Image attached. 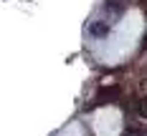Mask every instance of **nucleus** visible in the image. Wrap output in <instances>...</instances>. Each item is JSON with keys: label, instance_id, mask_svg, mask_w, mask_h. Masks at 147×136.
I'll list each match as a JSON object with an SVG mask.
<instances>
[{"label": "nucleus", "instance_id": "nucleus-2", "mask_svg": "<svg viewBox=\"0 0 147 136\" xmlns=\"http://www.w3.org/2000/svg\"><path fill=\"white\" fill-rule=\"evenodd\" d=\"M132 111L134 113H140L142 119H147V96H137L132 101Z\"/></svg>", "mask_w": 147, "mask_h": 136}, {"label": "nucleus", "instance_id": "nucleus-5", "mask_svg": "<svg viewBox=\"0 0 147 136\" xmlns=\"http://www.w3.org/2000/svg\"><path fill=\"white\" fill-rule=\"evenodd\" d=\"M127 136H134V134H127Z\"/></svg>", "mask_w": 147, "mask_h": 136}, {"label": "nucleus", "instance_id": "nucleus-1", "mask_svg": "<svg viewBox=\"0 0 147 136\" xmlns=\"http://www.w3.org/2000/svg\"><path fill=\"white\" fill-rule=\"evenodd\" d=\"M117 96H119V88H117V86H112V88H102V93L96 96V101H94V103L99 106V103H104V101H114Z\"/></svg>", "mask_w": 147, "mask_h": 136}, {"label": "nucleus", "instance_id": "nucleus-4", "mask_svg": "<svg viewBox=\"0 0 147 136\" xmlns=\"http://www.w3.org/2000/svg\"><path fill=\"white\" fill-rule=\"evenodd\" d=\"M140 96H147V78L140 81Z\"/></svg>", "mask_w": 147, "mask_h": 136}, {"label": "nucleus", "instance_id": "nucleus-3", "mask_svg": "<svg viewBox=\"0 0 147 136\" xmlns=\"http://www.w3.org/2000/svg\"><path fill=\"white\" fill-rule=\"evenodd\" d=\"M91 33H94V35H107V33H109V25H107V23H94V25H91Z\"/></svg>", "mask_w": 147, "mask_h": 136}]
</instances>
